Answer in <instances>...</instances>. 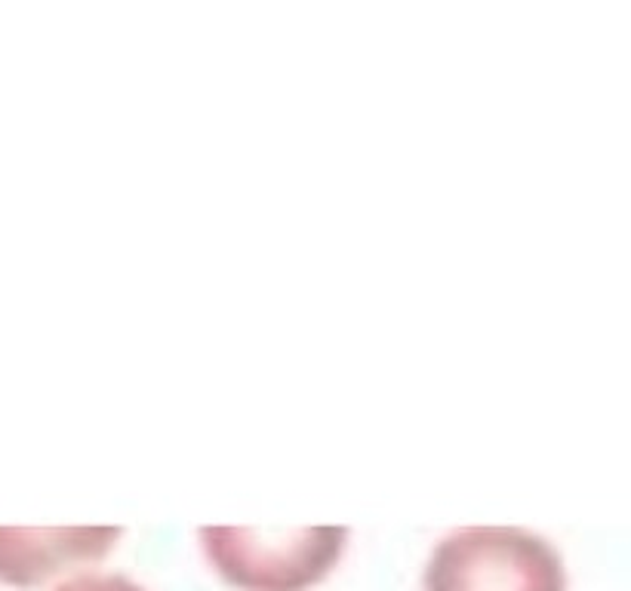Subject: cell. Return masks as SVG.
<instances>
[{
    "instance_id": "1",
    "label": "cell",
    "mask_w": 631,
    "mask_h": 591,
    "mask_svg": "<svg viewBox=\"0 0 631 591\" xmlns=\"http://www.w3.org/2000/svg\"><path fill=\"white\" fill-rule=\"evenodd\" d=\"M345 542V526H200L207 560L243 591L311 589L340 564Z\"/></svg>"
},
{
    "instance_id": "2",
    "label": "cell",
    "mask_w": 631,
    "mask_h": 591,
    "mask_svg": "<svg viewBox=\"0 0 631 591\" xmlns=\"http://www.w3.org/2000/svg\"><path fill=\"white\" fill-rule=\"evenodd\" d=\"M425 591H566L564 560L520 526H462L437 542Z\"/></svg>"
},
{
    "instance_id": "3",
    "label": "cell",
    "mask_w": 631,
    "mask_h": 591,
    "mask_svg": "<svg viewBox=\"0 0 631 591\" xmlns=\"http://www.w3.org/2000/svg\"><path fill=\"white\" fill-rule=\"evenodd\" d=\"M121 526H56L13 530L0 526V582L32 589L78 564L105 558L121 540Z\"/></svg>"
},
{
    "instance_id": "4",
    "label": "cell",
    "mask_w": 631,
    "mask_h": 591,
    "mask_svg": "<svg viewBox=\"0 0 631 591\" xmlns=\"http://www.w3.org/2000/svg\"><path fill=\"white\" fill-rule=\"evenodd\" d=\"M53 591H146L142 586H136L127 576H108V573H83L62 582L59 589Z\"/></svg>"
}]
</instances>
